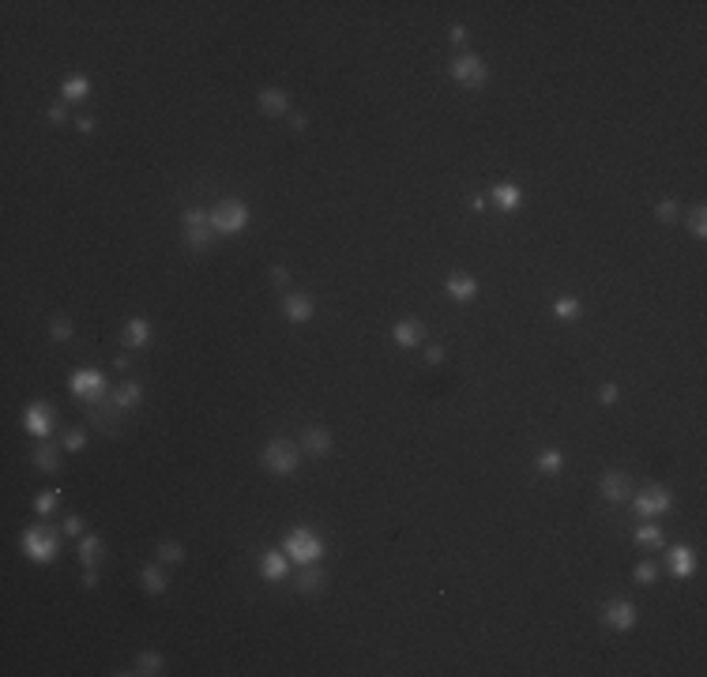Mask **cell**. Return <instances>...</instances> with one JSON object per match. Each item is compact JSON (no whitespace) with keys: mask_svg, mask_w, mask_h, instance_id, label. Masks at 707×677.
I'll return each mask as SVG.
<instances>
[{"mask_svg":"<svg viewBox=\"0 0 707 677\" xmlns=\"http://www.w3.org/2000/svg\"><path fill=\"white\" fill-rule=\"evenodd\" d=\"M34 467H38V471H46V474H57L60 471L57 448H53V444H38L34 448Z\"/></svg>","mask_w":707,"mask_h":677,"instance_id":"22","label":"cell"},{"mask_svg":"<svg viewBox=\"0 0 707 677\" xmlns=\"http://www.w3.org/2000/svg\"><path fill=\"white\" fill-rule=\"evenodd\" d=\"M282 550H286V557L293 564H317L324 557V542L309 527H293L286 534V542H282Z\"/></svg>","mask_w":707,"mask_h":677,"instance_id":"1","label":"cell"},{"mask_svg":"<svg viewBox=\"0 0 707 677\" xmlns=\"http://www.w3.org/2000/svg\"><path fill=\"white\" fill-rule=\"evenodd\" d=\"M493 203L500 207V211H516V207H519V189H516V184H497V189H493Z\"/></svg>","mask_w":707,"mask_h":677,"instance_id":"25","label":"cell"},{"mask_svg":"<svg viewBox=\"0 0 707 677\" xmlns=\"http://www.w3.org/2000/svg\"><path fill=\"white\" fill-rule=\"evenodd\" d=\"M91 94V80L87 75H68L64 80V102H83Z\"/></svg>","mask_w":707,"mask_h":677,"instance_id":"24","label":"cell"},{"mask_svg":"<svg viewBox=\"0 0 707 677\" xmlns=\"http://www.w3.org/2000/svg\"><path fill=\"white\" fill-rule=\"evenodd\" d=\"M260 109L264 113H271V117H279V113H286V94L282 91H275V87H267V91H260Z\"/></svg>","mask_w":707,"mask_h":677,"instance_id":"21","label":"cell"},{"mask_svg":"<svg viewBox=\"0 0 707 677\" xmlns=\"http://www.w3.org/2000/svg\"><path fill=\"white\" fill-rule=\"evenodd\" d=\"M426 362H429V365H440V362H444V346H429V350H426Z\"/></svg>","mask_w":707,"mask_h":677,"instance_id":"43","label":"cell"},{"mask_svg":"<svg viewBox=\"0 0 707 677\" xmlns=\"http://www.w3.org/2000/svg\"><path fill=\"white\" fill-rule=\"evenodd\" d=\"M98 557H102V538H94V534H83V538H79V561L87 564V569H94Z\"/></svg>","mask_w":707,"mask_h":677,"instance_id":"26","label":"cell"},{"mask_svg":"<svg viewBox=\"0 0 707 677\" xmlns=\"http://www.w3.org/2000/svg\"><path fill=\"white\" fill-rule=\"evenodd\" d=\"M158 561L177 564V561H184V550H181L177 542H162V545H158Z\"/></svg>","mask_w":707,"mask_h":677,"instance_id":"33","label":"cell"},{"mask_svg":"<svg viewBox=\"0 0 707 677\" xmlns=\"http://www.w3.org/2000/svg\"><path fill=\"white\" fill-rule=\"evenodd\" d=\"M535 467H538L542 474H557L561 467H564V455L557 452V448H546V452H542L538 460H535Z\"/></svg>","mask_w":707,"mask_h":677,"instance_id":"28","label":"cell"},{"mask_svg":"<svg viewBox=\"0 0 707 677\" xmlns=\"http://www.w3.org/2000/svg\"><path fill=\"white\" fill-rule=\"evenodd\" d=\"M57 505H60V493H53V489H49V493H42L34 500V512H38V516H49V512H57Z\"/></svg>","mask_w":707,"mask_h":677,"instance_id":"34","label":"cell"},{"mask_svg":"<svg viewBox=\"0 0 707 677\" xmlns=\"http://www.w3.org/2000/svg\"><path fill=\"white\" fill-rule=\"evenodd\" d=\"M208 222H211L215 234H241L245 226H248V207L241 200H222L208 215Z\"/></svg>","mask_w":707,"mask_h":677,"instance_id":"3","label":"cell"},{"mask_svg":"<svg viewBox=\"0 0 707 677\" xmlns=\"http://www.w3.org/2000/svg\"><path fill=\"white\" fill-rule=\"evenodd\" d=\"M117 410H121V407H117L113 399H102V396L87 403V418H91V425H94V429H102L106 436H113L117 429H121V418H117Z\"/></svg>","mask_w":707,"mask_h":677,"instance_id":"6","label":"cell"},{"mask_svg":"<svg viewBox=\"0 0 707 677\" xmlns=\"http://www.w3.org/2000/svg\"><path fill=\"white\" fill-rule=\"evenodd\" d=\"M286 564H290L286 550H267L260 557V572H264L267 580H282V576H286Z\"/></svg>","mask_w":707,"mask_h":677,"instance_id":"16","label":"cell"},{"mask_svg":"<svg viewBox=\"0 0 707 677\" xmlns=\"http://www.w3.org/2000/svg\"><path fill=\"white\" fill-rule=\"evenodd\" d=\"M282 316H286L290 324H305L312 316V298L309 293H286V301H282Z\"/></svg>","mask_w":707,"mask_h":677,"instance_id":"13","label":"cell"},{"mask_svg":"<svg viewBox=\"0 0 707 677\" xmlns=\"http://www.w3.org/2000/svg\"><path fill=\"white\" fill-rule=\"evenodd\" d=\"M662 222H677V215H681V207H677V200H662L658 203V211H655Z\"/></svg>","mask_w":707,"mask_h":677,"instance_id":"35","label":"cell"},{"mask_svg":"<svg viewBox=\"0 0 707 677\" xmlns=\"http://www.w3.org/2000/svg\"><path fill=\"white\" fill-rule=\"evenodd\" d=\"M448 42H455V46H463V42H466V27H463V23H455V27L448 30Z\"/></svg>","mask_w":707,"mask_h":677,"instance_id":"42","label":"cell"},{"mask_svg":"<svg viewBox=\"0 0 707 677\" xmlns=\"http://www.w3.org/2000/svg\"><path fill=\"white\" fill-rule=\"evenodd\" d=\"M57 550H60V538H57V531H53V527H46V523L23 531V553L30 557V561L49 564L53 557H57Z\"/></svg>","mask_w":707,"mask_h":677,"instance_id":"2","label":"cell"},{"mask_svg":"<svg viewBox=\"0 0 707 677\" xmlns=\"http://www.w3.org/2000/svg\"><path fill=\"white\" fill-rule=\"evenodd\" d=\"M271 282H275V286H286V282H290V271L282 267V264H275V267H271Z\"/></svg>","mask_w":707,"mask_h":677,"instance_id":"40","label":"cell"},{"mask_svg":"<svg viewBox=\"0 0 707 677\" xmlns=\"http://www.w3.org/2000/svg\"><path fill=\"white\" fill-rule=\"evenodd\" d=\"M136 673H162V654L139 651V654H136Z\"/></svg>","mask_w":707,"mask_h":677,"instance_id":"29","label":"cell"},{"mask_svg":"<svg viewBox=\"0 0 707 677\" xmlns=\"http://www.w3.org/2000/svg\"><path fill=\"white\" fill-rule=\"evenodd\" d=\"M290 128H293V132H301V128H305V113H290Z\"/></svg>","mask_w":707,"mask_h":677,"instance_id":"46","label":"cell"},{"mask_svg":"<svg viewBox=\"0 0 707 677\" xmlns=\"http://www.w3.org/2000/svg\"><path fill=\"white\" fill-rule=\"evenodd\" d=\"M658 580V569H655V561H644L636 569V583H655Z\"/></svg>","mask_w":707,"mask_h":677,"instance_id":"37","label":"cell"},{"mask_svg":"<svg viewBox=\"0 0 707 677\" xmlns=\"http://www.w3.org/2000/svg\"><path fill=\"white\" fill-rule=\"evenodd\" d=\"M617 396H621V388H617V384H602V391H598V403H602V407H613Z\"/></svg>","mask_w":707,"mask_h":677,"instance_id":"39","label":"cell"},{"mask_svg":"<svg viewBox=\"0 0 707 677\" xmlns=\"http://www.w3.org/2000/svg\"><path fill=\"white\" fill-rule=\"evenodd\" d=\"M662 512H670V489L666 486H647L636 493V516L639 519H658Z\"/></svg>","mask_w":707,"mask_h":677,"instance_id":"5","label":"cell"},{"mask_svg":"<svg viewBox=\"0 0 707 677\" xmlns=\"http://www.w3.org/2000/svg\"><path fill=\"white\" fill-rule=\"evenodd\" d=\"M298 591H305V595L324 591V572L317 569V564H305V569H301V576H298Z\"/></svg>","mask_w":707,"mask_h":677,"instance_id":"23","label":"cell"},{"mask_svg":"<svg viewBox=\"0 0 707 677\" xmlns=\"http://www.w3.org/2000/svg\"><path fill=\"white\" fill-rule=\"evenodd\" d=\"M689 218H692V234H696V237H707V222H703V218H707V211H703V207H696V211H692Z\"/></svg>","mask_w":707,"mask_h":677,"instance_id":"38","label":"cell"},{"mask_svg":"<svg viewBox=\"0 0 707 677\" xmlns=\"http://www.w3.org/2000/svg\"><path fill=\"white\" fill-rule=\"evenodd\" d=\"M670 569H673V576H677V580H692V572H696V553L689 550V545H673V550H670Z\"/></svg>","mask_w":707,"mask_h":677,"instance_id":"14","label":"cell"},{"mask_svg":"<svg viewBox=\"0 0 707 677\" xmlns=\"http://www.w3.org/2000/svg\"><path fill=\"white\" fill-rule=\"evenodd\" d=\"M264 467L271 474H293L298 471V448H293L290 441H271L267 448H264Z\"/></svg>","mask_w":707,"mask_h":677,"instance_id":"4","label":"cell"},{"mask_svg":"<svg viewBox=\"0 0 707 677\" xmlns=\"http://www.w3.org/2000/svg\"><path fill=\"white\" fill-rule=\"evenodd\" d=\"M139 583H144L151 595H162V591H166V576H162L158 564H147V569L139 572Z\"/></svg>","mask_w":707,"mask_h":677,"instance_id":"27","label":"cell"},{"mask_svg":"<svg viewBox=\"0 0 707 677\" xmlns=\"http://www.w3.org/2000/svg\"><path fill=\"white\" fill-rule=\"evenodd\" d=\"M301 444H305L309 455H328L331 452V436H328V429H320V425H309L305 436H301Z\"/></svg>","mask_w":707,"mask_h":677,"instance_id":"17","label":"cell"},{"mask_svg":"<svg viewBox=\"0 0 707 677\" xmlns=\"http://www.w3.org/2000/svg\"><path fill=\"white\" fill-rule=\"evenodd\" d=\"M125 343L128 346H147L151 343V324L144 320V316H136V320H128V327H125Z\"/></svg>","mask_w":707,"mask_h":677,"instance_id":"18","label":"cell"},{"mask_svg":"<svg viewBox=\"0 0 707 677\" xmlns=\"http://www.w3.org/2000/svg\"><path fill=\"white\" fill-rule=\"evenodd\" d=\"M75 128L79 132H94V117H75Z\"/></svg>","mask_w":707,"mask_h":677,"instance_id":"45","label":"cell"},{"mask_svg":"<svg viewBox=\"0 0 707 677\" xmlns=\"http://www.w3.org/2000/svg\"><path fill=\"white\" fill-rule=\"evenodd\" d=\"M471 211H485V196H471Z\"/></svg>","mask_w":707,"mask_h":677,"instance_id":"48","label":"cell"},{"mask_svg":"<svg viewBox=\"0 0 707 677\" xmlns=\"http://www.w3.org/2000/svg\"><path fill=\"white\" fill-rule=\"evenodd\" d=\"M139 399H144V388H139L136 380H125V384L113 391V403H117V407H121V410H132Z\"/></svg>","mask_w":707,"mask_h":677,"instance_id":"20","label":"cell"},{"mask_svg":"<svg viewBox=\"0 0 707 677\" xmlns=\"http://www.w3.org/2000/svg\"><path fill=\"white\" fill-rule=\"evenodd\" d=\"M452 80L455 83H463V87H482L485 83V64H482V57H474V53H463V57H455L452 61Z\"/></svg>","mask_w":707,"mask_h":677,"instance_id":"7","label":"cell"},{"mask_svg":"<svg viewBox=\"0 0 707 677\" xmlns=\"http://www.w3.org/2000/svg\"><path fill=\"white\" fill-rule=\"evenodd\" d=\"M64 448H68V452H79V448H87V433H83V429H68V433H64Z\"/></svg>","mask_w":707,"mask_h":677,"instance_id":"36","label":"cell"},{"mask_svg":"<svg viewBox=\"0 0 707 677\" xmlns=\"http://www.w3.org/2000/svg\"><path fill=\"white\" fill-rule=\"evenodd\" d=\"M636 542L639 545H655V550H658V545H662V531L655 527V523H644V527L636 531Z\"/></svg>","mask_w":707,"mask_h":677,"instance_id":"31","label":"cell"},{"mask_svg":"<svg viewBox=\"0 0 707 677\" xmlns=\"http://www.w3.org/2000/svg\"><path fill=\"white\" fill-rule=\"evenodd\" d=\"M553 312H557L561 320H575V316H580V301L575 298H557L553 301Z\"/></svg>","mask_w":707,"mask_h":677,"instance_id":"30","label":"cell"},{"mask_svg":"<svg viewBox=\"0 0 707 677\" xmlns=\"http://www.w3.org/2000/svg\"><path fill=\"white\" fill-rule=\"evenodd\" d=\"M49 335L57 338V343L72 338V320H68V316H53V320H49Z\"/></svg>","mask_w":707,"mask_h":677,"instance_id":"32","label":"cell"},{"mask_svg":"<svg viewBox=\"0 0 707 677\" xmlns=\"http://www.w3.org/2000/svg\"><path fill=\"white\" fill-rule=\"evenodd\" d=\"M64 531H68V534H83V519L79 516H68V519H64Z\"/></svg>","mask_w":707,"mask_h":677,"instance_id":"44","label":"cell"},{"mask_svg":"<svg viewBox=\"0 0 707 677\" xmlns=\"http://www.w3.org/2000/svg\"><path fill=\"white\" fill-rule=\"evenodd\" d=\"M83 587H98V576H94V569H87V572H83Z\"/></svg>","mask_w":707,"mask_h":677,"instance_id":"47","label":"cell"},{"mask_svg":"<svg viewBox=\"0 0 707 677\" xmlns=\"http://www.w3.org/2000/svg\"><path fill=\"white\" fill-rule=\"evenodd\" d=\"M444 286H448V293H452L455 301H471L474 293H478V282H474L471 275H452Z\"/></svg>","mask_w":707,"mask_h":677,"instance_id":"19","label":"cell"},{"mask_svg":"<svg viewBox=\"0 0 707 677\" xmlns=\"http://www.w3.org/2000/svg\"><path fill=\"white\" fill-rule=\"evenodd\" d=\"M602 617H606V625H610V628L628 632V628L636 625V606L628 602V598H613V602H606Z\"/></svg>","mask_w":707,"mask_h":677,"instance_id":"9","label":"cell"},{"mask_svg":"<svg viewBox=\"0 0 707 677\" xmlns=\"http://www.w3.org/2000/svg\"><path fill=\"white\" fill-rule=\"evenodd\" d=\"M102 388H106V380H102V373H98V369H79V373L72 377V391H75L79 399H87V403L102 396Z\"/></svg>","mask_w":707,"mask_h":677,"instance_id":"10","label":"cell"},{"mask_svg":"<svg viewBox=\"0 0 707 677\" xmlns=\"http://www.w3.org/2000/svg\"><path fill=\"white\" fill-rule=\"evenodd\" d=\"M23 425H27L30 436H49V429H53V410L46 407V403H30L27 414H23Z\"/></svg>","mask_w":707,"mask_h":677,"instance_id":"11","label":"cell"},{"mask_svg":"<svg viewBox=\"0 0 707 677\" xmlns=\"http://www.w3.org/2000/svg\"><path fill=\"white\" fill-rule=\"evenodd\" d=\"M184 237H189V245L192 248H211V222H208V215L203 211H184Z\"/></svg>","mask_w":707,"mask_h":677,"instance_id":"8","label":"cell"},{"mask_svg":"<svg viewBox=\"0 0 707 677\" xmlns=\"http://www.w3.org/2000/svg\"><path fill=\"white\" fill-rule=\"evenodd\" d=\"M598 489H602V497H606V500L621 505V500L632 493V482H628V474H625V471H610V474L602 478V486H598Z\"/></svg>","mask_w":707,"mask_h":677,"instance_id":"12","label":"cell"},{"mask_svg":"<svg viewBox=\"0 0 707 677\" xmlns=\"http://www.w3.org/2000/svg\"><path fill=\"white\" fill-rule=\"evenodd\" d=\"M391 335H395V343L402 346V350H414V346H421V338H426V327H421L418 320H399Z\"/></svg>","mask_w":707,"mask_h":677,"instance_id":"15","label":"cell"},{"mask_svg":"<svg viewBox=\"0 0 707 677\" xmlns=\"http://www.w3.org/2000/svg\"><path fill=\"white\" fill-rule=\"evenodd\" d=\"M49 121L53 125H64V121H68V109H64V106H49Z\"/></svg>","mask_w":707,"mask_h":677,"instance_id":"41","label":"cell"}]
</instances>
